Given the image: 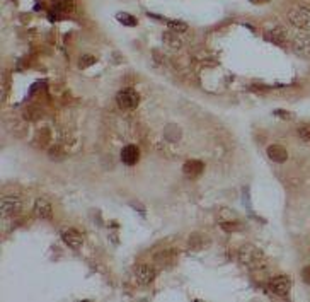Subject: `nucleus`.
Listing matches in <instances>:
<instances>
[{"instance_id": "f257e3e1", "label": "nucleus", "mask_w": 310, "mask_h": 302, "mask_svg": "<svg viewBox=\"0 0 310 302\" xmlns=\"http://www.w3.org/2000/svg\"><path fill=\"white\" fill-rule=\"evenodd\" d=\"M238 260L242 264L249 268V270H262V268L268 266V260H266L264 253H262L259 247L252 246V244H244L238 249Z\"/></svg>"}, {"instance_id": "f03ea898", "label": "nucleus", "mask_w": 310, "mask_h": 302, "mask_svg": "<svg viewBox=\"0 0 310 302\" xmlns=\"http://www.w3.org/2000/svg\"><path fill=\"white\" fill-rule=\"evenodd\" d=\"M288 22L296 29H302V31H310V11L303 7H293L286 14Z\"/></svg>"}, {"instance_id": "7ed1b4c3", "label": "nucleus", "mask_w": 310, "mask_h": 302, "mask_svg": "<svg viewBox=\"0 0 310 302\" xmlns=\"http://www.w3.org/2000/svg\"><path fill=\"white\" fill-rule=\"evenodd\" d=\"M116 103H118V106L121 108V110L131 111V110H135V108L138 106L140 96H138V93H136L135 89H129V87H126V89H121L118 94H116Z\"/></svg>"}, {"instance_id": "20e7f679", "label": "nucleus", "mask_w": 310, "mask_h": 302, "mask_svg": "<svg viewBox=\"0 0 310 302\" xmlns=\"http://www.w3.org/2000/svg\"><path fill=\"white\" fill-rule=\"evenodd\" d=\"M22 202L16 195H5L2 198V215L3 217H14L20 212Z\"/></svg>"}, {"instance_id": "39448f33", "label": "nucleus", "mask_w": 310, "mask_h": 302, "mask_svg": "<svg viewBox=\"0 0 310 302\" xmlns=\"http://www.w3.org/2000/svg\"><path fill=\"white\" fill-rule=\"evenodd\" d=\"M293 52L303 60H310V36L296 35L293 38Z\"/></svg>"}, {"instance_id": "423d86ee", "label": "nucleus", "mask_w": 310, "mask_h": 302, "mask_svg": "<svg viewBox=\"0 0 310 302\" xmlns=\"http://www.w3.org/2000/svg\"><path fill=\"white\" fill-rule=\"evenodd\" d=\"M269 290L279 297H286L290 292V280L285 275H276V277L269 278Z\"/></svg>"}, {"instance_id": "0eeeda50", "label": "nucleus", "mask_w": 310, "mask_h": 302, "mask_svg": "<svg viewBox=\"0 0 310 302\" xmlns=\"http://www.w3.org/2000/svg\"><path fill=\"white\" fill-rule=\"evenodd\" d=\"M135 278L140 285H150L155 280V270L150 264H138L135 268Z\"/></svg>"}, {"instance_id": "6e6552de", "label": "nucleus", "mask_w": 310, "mask_h": 302, "mask_svg": "<svg viewBox=\"0 0 310 302\" xmlns=\"http://www.w3.org/2000/svg\"><path fill=\"white\" fill-rule=\"evenodd\" d=\"M34 215L41 220H50L53 215V208H51V203L44 198H37L34 202Z\"/></svg>"}, {"instance_id": "1a4fd4ad", "label": "nucleus", "mask_w": 310, "mask_h": 302, "mask_svg": "<svg viewBox=\"0 0 310 302\" xmlns=\"http://www.w3.org/2000/svg\"><path fill=\"white\" fill-rule=\"evenodd\" d=\"M63 241L68 247H72V249H78V247H82V244H84V237H82V234L78 232L77 229H67L65 230Z\"/></svg>"}, {"instance_id": "9d476101", "label": "nucleus", "mask_w": 310, "mask_h": 302, "mask_svg": "<svg viewBox=\"0 0 310 302\" xmlns=\"http://www.w3.org/2000/svg\"><path fill=\"white\" fill-rule=\"evenodd\" d=\"M140 159V149L136 145H126L121 151V162L125 166H135Z\"/></svg>"}, {"instance_id": "9b49d317", "label": "nucleus", "mask_w": 310, "mask_h": 302, "mask_svg": "<svg viewBox=\"0 0 310 302\" xmlns=\"http://www.w3.org/2000/svg\"><path fill=\"white\" fill-rule=\"evenodd\" d=\"M204 171V164L201 161H196V159H191V161H186L182 166V172L187 176V178L194 179Z\"/></svg>"}, {"instance_id": "f8f14e48", "label": "nucleus", "mask_w": 310, "mask_h": 302, "mask_svg": "<svg viewBox=\"0 0 310 302\" xmlns=\"http://www.w3.org/2000/svg\"><path fill=\"white\" fill-rule=\"evenodd\" d=\"M268 157L271 159V161L278 162V164H281V162H285L286 159H288V152H286V149L283 147V145H269L268 147Z\"/></svg>"}, {"instance_id": "ddd939ff", "label": "nucleus", "mask_w": 310, "mask_h": 302, "mask_svg": "<svg viewBox=\"0 0 310 302\" xmlns=\"http://www.w3.org/2000/svg\"><path fill=\"white\" fill-rule=\"evenodd\" d=\"M266 39H269L274 45H285L286 43V31L283 28H273L269 33H266Z\"/></svg>"}, {"instance_id": "4468645a", "label": "nucleus", "mask_w": 310, "mask_h": 302, "mask_svg": "<svg viewBox=\"0 0 310 302\" xmlns=\"http://www.w3.org/2000/svg\"><path fill=\"white\" fill-rule=\"evenodd\" d=\"M51 7L56 12H70L73 9V0H51Z\"/></svg>"}, {"instance_id": "2eb2a0df", "label": "nucleus", "mask_w": 310, "mask_h": 302, "mask_svg": "<svg viewBox=\"0 0 310 302\" xmlns=\"http://www.w3.org/2000/svg\"><path fill=\"white\" fill-rule=\"evenodd\" d=\"M298 135L303 142H310V123H303L298 127Z\"/></svg>"}, {"instance_id": "dca6fc26", "label": "nucleus", "mask_w": 310, "mask_h": 302, "mask_svg": "<svg viewBox=\"0 0 310 302\" xmlns=\"http://www.w3.org/2000/svg\"><path fill=\"white\" fill-rule=\"evenodd\" d=\"M118 21L123 22L125 26H135L136 24V19L133 18V16L126 14V12H119V14H118Z\"/></svg>"}, {"instance_id": "f3484780", "label": "nucleus", "mask_w": 310, "mask_h": 302, "mask_svg": "<svg viewBox=\"0 0 310 302\" xmlns=\"http://www.w3.org/2000/svg\"><path fill=\"white\" fill-rule=\"evenodd\" d=\"M167 26H169V28H172V31H179V33H182V31H186V29H187V26L184 24V22H181V21H167Z\"/></svg>"}, {"instance_id": "a211bd4d", "label": "nucleus", "mask_w": 310, "mask_h": 302, "mask_svg": "<svg viewBox=\"0 0 310 302\" xmlns=\"http://www.w3.org/2000/svg\"><path fill=\"white\" fill-rule=\"evenodd\" d=\"M95 62V58L94 57H91V55H84L82 57V60H80V63H78V65L82 67V69H87L89 65H92V63Z\"/></svg>"}, {"instance_id": "6ab92c4d", "label": "nucleus", "mask_w": 310, "mask_h": 302, "mask_svg": "<svg viewBox=\"0 0 310 302\" xmlns=\"http://www.w3.org/2000/svg\"><path fill=\"white\" fill-rule=\"evenodd\" d=\"M302 280L305 282V283H310V266H305L302 270Z\"/></svg>"}, {"instance_id": "aec40b11", "label": "nucleus", "mask_w": 310, "mask_h": 302, "mask_svg": "<svg viewBox=\"0 0 310 302\" xmlns=\"http://www.w3.org/2000/svg\"><path fill=\"white\" fill-rule=\"evenodd\" d=\"M249 2H252V4H266L269 0H249Z\"/></svg>"}]
</instances>
